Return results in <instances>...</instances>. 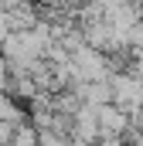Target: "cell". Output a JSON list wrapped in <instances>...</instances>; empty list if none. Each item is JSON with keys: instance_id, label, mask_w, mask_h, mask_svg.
<instances>
[{"instance_id": "obj_6", "label": "cell", "mask_w": 143, "mask_h": 146, "mask_svg": "<svg viewBox=\"0 0 143 146\" xmlns=\"http://www.w3.org/2000/svg\"><path fill=\"white\" fill-rule=\"evenodd\" d=\"M126 72H130V75L143 85V58H130V68H126Z\"/></svg>"}, {"instance_id": "obj_4", "label": "cell", "mask_w": 143, "mask_h": 146, "mask_svg": "<svg viewBox=\"0 0 143 146\" xmlns=\"http://www.w3.org/2000/svg\"><path fill=\"white\" fill-rule=\"evenodd\" d=\"M14 133H17V126H14V122H3V119H0V146H10Z\"/></svg>"}, {"instance_id": "obj_3", "label": "cell", "mask_w": 143, "mask_h": 146, "mask_svg": "<svg viewBox=\"0 0 143 146\" xmlns=\"http://www.w3.org/2000/svg\"><path fill=\"white\" fill-rule=\"evenodd\" d=\"M10 146H37V129L31 122H21L17 133H14V139H10Z\"/></svg>"}, {"instance_id": "obj_5", "label": "cell", "mask_w": 143, "mask_h": 146, "mask_svg": "<svg viewBox=\"0 0 143 146\" xmlns=\"http://www.w3.org/2000/svg\"><path fill=\"white\" fill-rule=\"evenodd\" d=\"M10 34H14V27H10V14L0 7V44H3V41H7Z\"/></svg>"}, {"instance_id": "obj_1", "label": "cell", "mask_w": 143, "mask_h": 146, "mask_svg": "<svg viewBox=\"0 0 143 146\" xmlns=\"http://www.w3.org/2000/svg\"><path fill=\"white\" fill-rule=\"evenodd\" d=\"M109 92H112V106L123 109L126 115H133L136 109H143V85L130 72L109 75Z\"/></svg>"}, {"instance_id": "obj_2", "label": "cell", "mask_w": 143, "mask_h": 146, "mask_svg": "<svg viewBox=\"0 0 143 146\" xmlns=\"http://www.w3.org/2000/svg\"><path fill=\"white\" fill-rule=\"evenodd\" d=\"M96 119H99V133H109V136H126L130 133V115L123 109H116L112 102L109 106H99L96 109Z\"/></svg>"}]
</instances>
